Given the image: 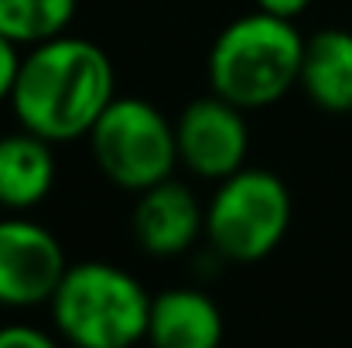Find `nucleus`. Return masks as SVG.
<instances>
[{
	"label": "nucleus",
	"instance_id": "1",
	"mask_svg": "<svg viewBox=\"0 0 352 348\" xmlns=\"http://www.w3.org/2000/svg\"><path fill=\"white\" fill-rule=\"evenodd\" d=\"M117 100V72L110 55L76 34H55L21 55L10 106L24 130L72 143L89 137L103 110Z\"/></svg>",
	"mask_w": 352,
	"mask_h": 348
},
{
	"label": "nucleus",
	"instance_id": "2",
	"mask_svg": "<svg viewBox=\"0 0 352 348\" xmlns=\"http://www.w3.org/2000/svg\"><path fill=\"white\" fill-rule=\"evenodd\" d=\"M305 38L287 17L243 14L219 31L209 51V86L239 110L274 106L301 82Z\"/></svg>",
	"mask_w": 352,
	"mask_h": 348
},
{
	"label": "nucleus",
	"instance_id": "3",
	"mask_svg": "<svg viewBox=\"0 0 352 348\" xmlns=\"http://www.w3.org/2000/svg\"><path fill=\"white\" fill-rule=\"evenodd\" d=\"M48 308L58 335L79 348H130L151 325L144 283L103 259L69 266Z\"/></svg>",
	"mask_w": 352,
	"mask_h": 348
},
{
	"label": "nucleus",
	"instance_id": "4",
	"mask_svg": "<svg viewBox=\"0 0 352 348\" xmlns=\"http://www.w3.org/2000/svg\"><path fill=\"white\" fill-rule=\"evenodd\" d=\"M291 226V192L263 167H239L223 178L206 205V239L223 259L256 263L270 256Z\"/></svg>",
	"mask_w": 352,
	"mask_h": 348
},
{
	"label": "nucleus",
	"instance_id": "5",
	"mask_svg": "<svg viewBox=\"0 0 352 348\" xmlns=\"http://www.w3.org/2000/svg\"><path fill=\"white\" fill-rule=\"evenodd\" d=\"M89 143L107 181L137 195L168 181L182 164L175 123L137 96H117L89 130Z\"/></svg>",
	"mask_w": 352,
	"mask_h": 348
},
{
	"label": "nucleus",
	"instance_id": "6",
	"mask_svg": "<svg viewBox=\"0 0 352 348\" xmlns=\"http://www.w3.org/2000/svg\"><path fill=\"white\" fill-rule=\"evenodd\" d=\"M69 270L65 249L41 222L0 219V304L38 308L52 304Z\"/></svg>",
	"mask_w": 352,
	"mask_h": 348
},
{
	"label": "nucleus",
	"instance_id": "7",
	"mask_svg": "<svg viewBox=\"0 0 352 348\" xmlns=\"http://www.w3.org/2000/svg\"><path fill=\"white\" fill-rule=\"evenodd\" d=\"M243 113L246 110L216 93L192 100L175 119L182 164L206 181H223L236 174L250 154V130Z\"/></svg>",
	"mask_w": 352,
	"mask_h": 348
},
{
	"label": "nucleus",
	"instance_id": "8",
	"mask_svg": "<svg viewBox=\"0 0 352 348\" xmlns=\"http://www.w3.org/2000/svg\"><path fill=\"white\" fill-rule=\"evenodd\" d=\"M206 232V205L188 185L161 181L140 192L133 209V239L151 256H178Z\"/></svg>",
	"mask_w": 352,
	"mask_h": 348
},
{
	"label": "nucleus",
	"instance_id": "9",
	"mask_svg": "<svg viewBox=\"0 0 352 348\" xmlns=\"http://www.w3.org/2000/svg\"><path fill=\"white\" fill-rule=\"evenodd\" d=\"M223 332V311L199 287H171L151 297L147 338L157 348H216Z\"/></svg>",
	"mask_w": 352,
	"mask_h": 348
},
{
	"label": "nucleus",
	"instance_id": "10",
	"mask_svg": "<svg viewBox=\"0 0 352 348\" xmlns=\"http://www.w3.org/2000/svg\"><path fill=\"white\" fill-rule=\"evenodd\" d=\"M52 140L21 126V133L0 137V209L24 212L48 198L55 185Z\"/></svg>",
	"mask_w": 352,
	"mask_h": 348
},
{
	"label": "nucleus",
	"instance_id": "11",
	"mask_svg": "<svg viewBox=\"0 0 352 348\" xmlns=\"http://www.w3.org/2000/svg\"><path fill=\"white\" fill-rule=\"evenodd\" d=\"M308 100L325 113H352V31L325 27L305 41L301 82Z\"/></svg>",
	"mask_w": 352,
	"mask_h": 348
},
{
	"label": "nucleus",
	"instance_id": "12",
	"mask_svg": "<svg viewBox=\"0 0 352 348\" xmlns=\"http://www.w3.org/2000/svg\"><path fill=\"white\" fill-rule=\"evenodd\" d=\"M79 0H0V34L14 45H41L55 34H65V27L76 17Z\"/></svg>",
	"mask_w": 352,
	"mask_h": 348
},
{
	"label": "nucleus",
	"instance_id": "13",
	"mask_svg": "<svg viewBox=\"0 0 352 348\" xmlns=\"http://www.w3.org/2000/svg\"><path fill=\"white\" fill-rule=\"evenodd\" d=\"M0 348H55V338L45 335L34 325L14 321V325H3L0 328Z\"/></svg>",
	"mask_w": 352,
	"mask_h": 348
},
{
	"label": "nucleus",
	"instance_id": "14",
	"mask_svg": "<svg viewBox=\"0 0 352 348\" xmlns=\"http://www.w3.org/2000/svg\"><path fill=\"white\" fill-rule=\"evenodd\" d=\"M21 45H14L10 38L0 34V103L10 100V89H14V79H17V69H21Z\"/></svg>",
	"mask_w": 352,
	"mask_h": 348
},
{
	"label": "nucleus",
	"instance_id": "15",
	"mask_svg": "<svg viewBox=\"0 0 352 348\" xmlns=\"http://www.w3.org/2000/svg\"><path fill=\"white\" fill-rule=\"evenodd\" d=\"M308 7H311V0H256V10L274 14V17H287V21L301 17Z\"/></svg>",
	"mask_w": 352,
	"mask_h": 348
}]
</instances>
